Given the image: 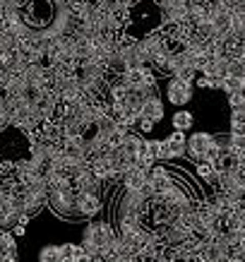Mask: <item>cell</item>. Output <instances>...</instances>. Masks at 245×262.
<instances>
[{
	"label": "cell",
	"mask_w": 245,
	"mask_h": 262,
	"mask_svg": "<svg viewBox=\"0 0 245 262\" xmlns=\"http://www.w3.org/2000/svg\"><path fill=\"white\" fill-rule=\"evenodd\" d=\"M72 178L48 185V207L63 219H79L77 192H72Z\"/></svg>",
	"instance_id": "cell-1"
},
{
	"label": "cell",
	"mask_w": 245,
	"mask_h": 262,
	"mask_svg": "<svg viewBox=\"0 0 245 262\" xmlns=\"http://www.w3.org/2000/svg\"><path fill=\"white\" fill-rule=\"evenodd\" d=\"M116 241V233L106 222H89L84 229V241L82 246L87 248L89 257H101L103 250Z\"/></svg>",
	"instance_id": "cell-2"
},
{
	"label": "cell",
	"mask_w": 245,
	"mask_h": 262,
	"mask_svg": "<svg viewBox=\"0 0 245 262\" xmlns=\"http://www.w3.org/2000/svg\"><path fill=\"white\" fill-rule=\"evenodd\" d=\"M154 154H157V159H175V157H181L188 151V140H185V133L183 130H173L166 140H161V142H149Z\"/></svg>",
	"instance_id": "cell-3"
},
{
	"label": "cell",
	"mask_w": 245,
	"mask_h": 262,
	"mask_svg": "<svg viewBox=\"0 0 245 262\" xmlns=\"http://www.w3.org/2000/svg\"><path fill=\"white\" fill-rule=\"evenodd\" d=\"M166 94H168V101L173 103V106H185V103L192 99L195 89H192V82L181 80V77H173V80L168 82Z\"/></svg>",
	"instance_id": "cell-4"
},
{
	"label": "cell",
	"mask_w": 245,
	"mask_h": 262,
	"mask_svg": "<svg viewBox=\"0 0 245 262\" xmlns=\"http://www.w3.org/2000/svg\"><path fill=\"white\" fill-rule=\"evenodd\" d=\"M77 205H79V219H92V216L101 212V198H99L96 190H79Z\"/></svg>",
	"instance_id": "cell-5"
},
{
	"label": "cell",
	"mask_w": 245,
	"mask_h": 262,
	"mask_svg": "<svg viewBox=\"0 0 245 262\" xmlns=\"http://www.w3.org/2000/svg\"><path fill=\"white\" fill-rule=\"evenodd\" d=\"M214 140H216V137L209 135V133H195V135L188 140V154H190V157H192L195 161L205 159L207 149H209V147L214 144Z\"/></svg>",
	"instance_id": "cell-6"
},
{
	"label": "cell",
	"mask_w": 245,
	"mask_h": 262,
	"mask_svg": "<svg viewBox=\"0 0 245 262\" xmlns=\"http://www.w3.org/2000/svg\"><path fill=\"white\" fill-rule=\"evenodd\" d=\"M140 118L154 120V123H159V120L164 118V103H161V99H159L157 94H149L142 101V106H140Z\"/></svg>",
	"instance_id": "cell-7"
},
{
	"label": "cell",
	"mask_w": 245,
	"mask_h": 262,
	"mask_svg": "<svg viewBox=\"0 0 245 262\" xmlns=\"http://www.w3.org/2000/svg\"><path fill=\"white\" fill-rule=\"evenodd\" d=\"M192 125H195V116H192L190 111H185V108H178V111L173 113V127H175V130L188 133Z\"/></svg>",
	"instance_id": "cell-8"
},
{
	"label": "cell",
	"mask_w": 245,
	"mask_h": 262,
	"mask_svg": "<svg viewBox=\"0 0 245 262\" xmlns=\"http://www.w3.org/2000/svg\"><path fill=\"white\" fill-rule=\"evenodd\" d=\"M231 133L233 135H245V108H233V113H231Z\"/></svg>",
	"instance_id": "cell-9"
},
{
	"label": "cell",
	"mask_w": 245,
	"mask_h": 262,
	"mask_svg": "<svg viewBox=\"0 0 245 262\" xmlns=\"http://www.w3.org/2000/svg\"><path fill=\"white\" fill-rule=\"evenodd\" d=\"M39 260L48 262V260H63V246H46L39 253Z\"/></svg>",
	"instance_id": "cell-10"
},
{
	"label": "cell",
	"mask_w": 245,
	"mask_h": 262,
	"mask_svg": "<svg viewBox=\"0 0 245 262\" xmlns=\"http://www.w3.org/2000/svg\"><path fill=\"white\" fill-rule=\"evenodd\" d=\"M229 106H231V108H245V92H243V89L231 92V94H229Z\"/></svg>",
	"instance_id": "cell-11"
}]
</instances>
